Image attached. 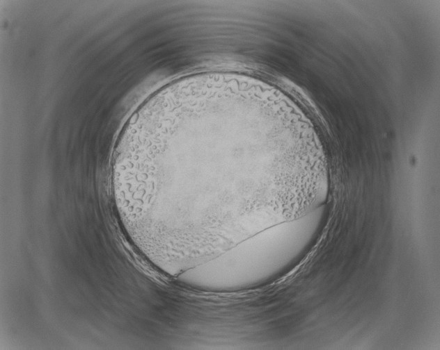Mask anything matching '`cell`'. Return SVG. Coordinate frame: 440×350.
<instances>
[{
  "label": "cell",
  "mask_w": 440,
  "mask_h": 350,
  "mask_svg": "<svg viewBox=\"0 0 440 350\" xmlns=\"http://www.w3.org/2000/svg\"><path fill=\"white\" fill-rule=\"evenodd\" d=\"M255 110L219 94L146 103L125 127L116 183L132 202L162 218L223 226L251 217L274 196L254 178Z\"/></svg>",
  "instance_id": "obj_1"
},
{
  "label": "cell",
  "mask_w": 440,
  "mask_h": 350,
  "mask_svg": "<svg viewBox=\"0 0 440 350\" xmlns=\"http://www.w3.org/2000/svg\"><path fill=\"white\" fill-rule=\"evenodd\" d=\"M326 216L324 204L301 217L257 233L201 267L200 288L228 291L270 282L306 252L322 228Z\"/></svg>",
  "instance_id": "obj_2"
}]
</instances>
